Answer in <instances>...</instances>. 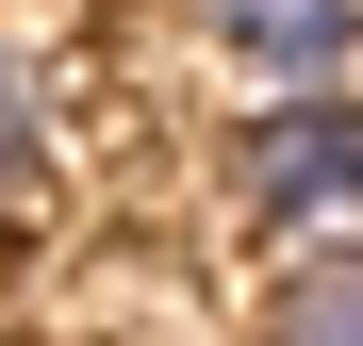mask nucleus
Returning a JSON list of instances; mask_svg holds the SVG:
<instances>
[{
    "label": "nucleus",
    "mask_w": 363,
    "mask_h": 346,
    "mask_svg": "<svg viewBox=\"0 0 363 346\" xmlns=\"http://www.w3.org/2000/svg\"><path fill=\"white\" fill-rule=\"evenodd\" d=\"M199 50H215L248 99H347L363 0H199Z\"/></svg>",
    "instance_id": "obj_2"
},
{
    "label": "nucleus",
    "mask_w": 363,
    "mask_h": 346,
    "mask_svg": "<svg viewBox=\"0 0 363 346\" xmlns=\"http://www.w3.org/2000/svg\"><path fill=\"white\" fill-rule=\"evenodd\" d=\"M264 346H363V231H347V248H281Z\"/></svg>",
    "instance_id": "obj_3"
},
{
    "label": "nucleus",
    "mask_w": 363,
    "mask_h": 346,
    "mask_svg": "<svg viewBox=\"0 0 363 346\" xmlns=\"http://www.w3.org/2000/svg\"><path fill=\"white\" fill-rule=\"evenodd\" d=\"M231 214L281 248H347L363 231V99H264L231 132Z\"/></svg>",
    "instance_id": "obj_1"
},
{
    "label": "nucleus",
    "mask_w": 363,
    "mask_h": 346,
    "mask_svg": "<svg viewBox=\"0 0 363 346\" xmlns=\"http://www.w3.org/2000/svg\"><path fill=\"white\" fill-rule=\"evenodd\" d=\"M33 165H50V99H33V50L0 33V214L33 198Z\"/></svg>",
    "instance_id": "obj_4"
}]
</instances>
